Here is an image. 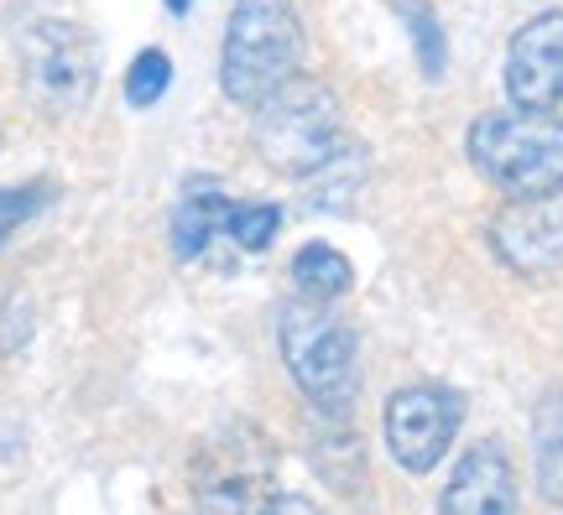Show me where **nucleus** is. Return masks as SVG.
<instances>
[{
    "label": "nucleus",
    "instance_id": "1",
    "mask_svg": "<svg viewBox=\"0 0 563 515\" xmlns=\"http://www.w3.org/2000/svg\"><path fill=\"white\" fill-rule=\"evenodd\" d=\"M277 344L292 380H298V391L308 396L313 412H323V422H344L355 412V396H361V344H355V328L329 302L319 298L282 302Z\"/></svg>",
    "mask_w": 563,
    "mask_h": 515
},
{
    "label": "nucleus",
    "instance_id": "16",
    "mask_svg": "<svg viewBox=\"0 0 563 515\" xmlns=\"http://www.w3.org/2000/svg\"><path fill=\"white\" fill-rule=\"evenodd\" d=\"M277 229H282L277 203H235V209H230V224H224V235L235 239L241 250H266Z\"/></svg>",
    "mask_w": 563,
    "mask_h": 515
},
{
    "label": "nucleus",
    "instance_id": "7",
    "mask_svg": "<svg viewBox=\"0 0 563 515\" xmlns=\"http://www.w3.org/2000/svg\"><path fill=\"white\" fill-rule=\"evenodd\" d=\"M464 422V396L449 385H402L386 401V448L402 463L407 474H428L439 469V458L449 454V443Z\"/></svg>",
    "mask_w": 563,
    "mask_h": 515
},
{
    "label": "nucleus",
    "instance_id": "14",
    "mask_svg": "<svg viewBox=\"0 0 563 515\" xmlns=\"http://www.w3.org/2000/svg\"><path fill=\"white\" fill-rule=\"evenodd\" d=\"M167 83H173V58L162 47H146V53H136L131 74H125V100L146 110V104H157L167 94Z\"/></svg>",
    "mask_w": 563,
    "mask_h": 515
},
{
    "label": "nucleus",
    "instance_id": "2",
    "mask_svg": "<svg viewBox=\"0 0 563 515\" xmlns=\"http://www.w3.org/2000/svg\"><path fill=\"white\" fill-rule=\"evenodd\" d=\"M464 152L501 199L563 193V115L553 110H490L470 125Z\"/></svg>",
    "mask_w": 563,
    "mask_h": 515
},
{
    "label": "nucleus",
    "instance_id": "17",
    "mask_svg": "<svg viewBox=\"0 0 563 515\" xmlns=\"http://www.w3.org/2000/svg\"><path fill=\"white\" fill-rule=\"evenodd\" d=\"M407 26H412V37H418L422 74H428V79H439V74H443V42H439V26H433V11L407 5Z\"/></svg>",
    "mask_w": 563,
    "mask_h": 515
},
{
    "label": "nucleus",
    "instance_id": "9",
    "mask_svg": "<svg viewBox=\"0 0 563 515\" xmlns=\"http://www.w3.org/2000/svg\"><path fill=\"white\" fill-rule=\"evenodd\" d=\"M506 100L522 110L563 104V11H538L506 47Z\"/></svg>",
    "mask_w": 563,
    "mask_h": 515
},
{
    "label": "nucleus",
    "instance_id": "18",
    "mask_svg": "<svg viewBox=\"0 0 563 515\" xmlns=\"http://www.w3.org/2000/svg\"><path fill=\"white\" fill-rule=\"evenodd\" d=\"M167 11H173V16H183V11H188V0H167Z\"/></svg>",
    "mask_w": 563,
    "mask_h": 515
},
{
    "label": "nucleus",
    "instance_id": "5",
    "mask_svg": "<svg viewBox=\"0 0 563 515\" xmlns=\"http://www.w3.org/2000/svg\"><path fill=\"white\" fill-rule=\"evenodd\" d=\"M21 83L42 115H79L100 83V42L68 16H42L21 32Z\"/></svg>",
    "mask_w": 563,
    "mask_h": 515
},
{
    "label": "nucleus",
    "instance_id": "8",
    "mask_svg": "<svg viewBox=\"0 0 563 515\" xmlns=\"http://www.w3.org/2000/svg\"><path fill=\"white\" fill-rule=\"evenodd\" d=\"M490 250L517 277H559L563 199H506V209L490 219Z\"/></svg>",
    "mask_w": 563,
    "mask_h": 515
},
{
    "label": "nucleus",
    "instance_id": "19",
    "mask_svg": "<svg viewBox=\"0 0 563 515\" xmlns=\"http://www.w3.org/2000/svg\"><path fill=\"white\" fill-rule=\"evenodd\" d=\"M0 141H5V125H0Z\"/></svg>",
    "mask_w": 563,
    "mask_h": 515
},
{
    "label": "nucleus",
    "instance_id": "10",
    "mask_svg": "<svg viewBox=\"0 0 563 515\" xmlns=\"http://www.w3.org/2000/svg\"><path fill=\"white\" fill-rule=\"evenodd\" d=\"M439 511L449 515H511L517 511V479L496 443H475L454 463V479L439 495Z\"/></svg>",
    "mask_w": 563,
    "mask_h": 515
},
{
    "label": "nucleus",
    "instance_id": "12",
    "mask_svg": "<svg viewBox=\"0 0 563 515\" xmlns=\"http://www.w3.org/2000/svg\"><path fill=\"white\" fill-rule=\"evenodd\" d=\"M350 281H355L350 260H344L334 245H323V239L302 245L298 256H292V287H298V298L334 302V298H344V292H350Z\"/></svg>",
    "mask_w": 563,
    "mask_h": 515
},
{
    "label": "nucleus",
    "instance_id": "3",
    "mask_svg": "<svg viewBox=\"0 0 563 515\" xmlns=\"http://www.w3.org/2000/svg\"><path fill=\"white\" fill-rule=\"evenodd\" d=\"M302 63V21L292 0H235L224 21L220 47V89L230 104L256 110Z\"/></svg>",
    "mask_w": 563,
    "mask_h": 515
},
{
    "label": "nucleus",
    "instance_id": "15",
    "mask_svg": "<svg viewBox=\"0 0 563 515\" xmlns=\"http://www.w3.org/2000/svg\"><path fill=\"white\" fill-rule=\"evenodd\" d=\"M53 203V182H11L0 188V245L16 235L21 224H32Z\"/></svg>",
    "mask_w": 563,
    "mask_h": 515
},
{
    "label": "nucleus",
    "instance_id": "4",
    "mask_svg": "<svg viewBox=\"0 0 563 515\" xmlns=\"http://www.w3.org/2000/svg\"><path fill=\"white\" fill-rule=\"evenodd\" d=\"M256 152L282 178H313L344 152V120L334 89L319 79H287L256 104Z\"/></svg>",
    "mask_w": 563,
    "mask_h": 515
},
{
    "label": "nucleus",
    "instance_id": "11",
    "mask_svg": "<svg viewBox=\"0 0 563 515\" xmlns=\"http://www.w3.org/2000/svg\"><path fill=\"white\" fill-rule=\"evenodd\" d=\"M230 209H235V199L224 193L220 178H188L178 203H173V250H178L183 260L203 256L209 239L230 224Z\"/></svg>",
    "mask_w": 563,
    "mask_h": 515
},
{
    "label": "nucleus",
    "instance_id": "13",
    "mask_svg": "<svg viewBox=\"0 0 563 515\" xmlns=\"http://www.w3.org/2000/svg\"><path fill=\"white\" fill-rule=\"evenodd\" d=\"M532 454H538V490L563 505V391L543 396L532 416Z\"/></svg>",
    "mask_w": 563,
    "mask_h": 515
},
{
    "label": "nucleus",
    "instance_id": "6",
    "mask_svg": "<svg viewBox=\"0 0 563 515\" xmlns=\"http://www.w3.org/2000/svg\"><path fill=\"white\" fill-rule=\"evenodd\" d=\"M272 443L251 422H230L194 454V495L203 511H266L272 495Z\"/></svg>",
    "mask_w": 563,
    "mask_h": 515
}]
</instances>
